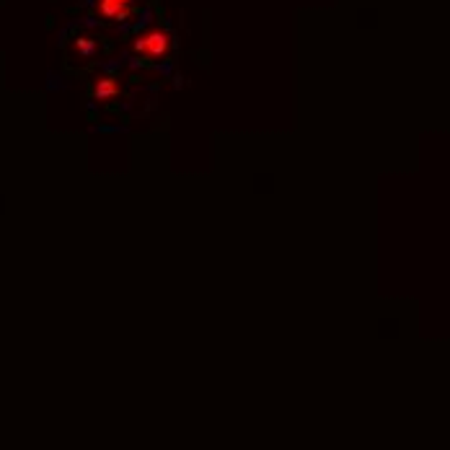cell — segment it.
<instances>
[{
	"label": "cell",
	"mask_w": 450,
	"mask_h": 450,
	"mask_svg": "<svg viewBox=\"0 0 450 450\" xmlns=\"http://www.w3.org/2000/svg\"><path fill=\"white\" fill-rule=\"evenodd\" d=\"M168 49H171V37L166 31H158V29L145 31L135 39V52L143 57H163L168 55Z\"/></svg>",
	"instance_id": "cell-1"
},
{
	"label": "cell",
	"mask_w": 450,
	"mask_h": 450,
	"mask_svg": "<svg viewBox=\"0 0 450 450\" xmlns=\"http://www.w3.org/2000/svg\"><path fill=\"white\" fill-rule=\"evenodd\" d=\"M135 0H99V13L104 19L111 21H124L132 13Z\"/></svg>",
	"instance_id": "cell-2"
},
{
	"label": "cell",
	"mask_w": 450,
	"mask_h": 450,
	"mask_svg": "<svg viewBox=\"0 0 450 450\" xmlns=\"http://www.w3.org/2000/svg\"><path fill=\"white\" fill-rule=\"evenodd\" d=\"M93 96L99 102H111L114 96H120V83L114 81V78H99L96 86H93Z\"/></svg>",
	"instance_id": "cell-3"
}]
</instances>
